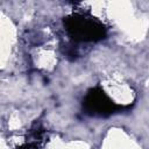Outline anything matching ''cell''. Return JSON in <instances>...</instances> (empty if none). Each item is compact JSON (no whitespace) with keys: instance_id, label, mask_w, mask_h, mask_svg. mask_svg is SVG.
<instances>
[{"instance_id":"cell-1","label":"cell","mask_w":149,"mask_h":149,"mask_svg":"<svg viewBox=\"0 0 149 149\" xmlns=\"http://www.w3.org/2000/svg\"><path fill=\"white\" fill-rule=\"evenodd\" d=\"M69 30L77 36V38L81 40H95L100 38L104 34L102 28L93 21H88L83 17L71 19Z\"/></svg>"}]
</instances>
